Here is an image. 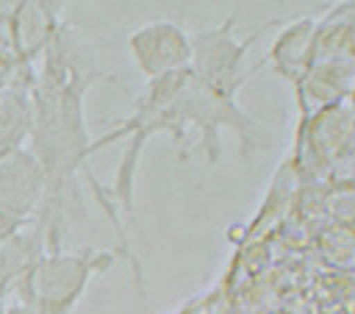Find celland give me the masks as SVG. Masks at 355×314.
<instances>
[{"mask_svg":"<svg viewBox=\"0 0 355 314\" xmlns=\"http://www.w3.org/2000/svg\"><path fill=\"white\" fill-rule=\"evenodd\" d=\"M44 172L28 147L0 156V211L14 222H33L44 206Z\"/></svg>","mask_w":355,"mask_h":314,"instance_id":"5","label":"cell"},{"mask_svg":"<svg viewBox=\"0 0 355 314\" xmlns=\"http://www.w3.org/2000/svg\"><path fill=\"white\" fill-rule=\"evenodd\" d=\"M17 228H19V222H14L11 217H6V214L0 211V239H3V236H8V233H11V231H17Z\"/></svg>","mask_w":355,"mask_h":314,"instance_id":"17","label":"cell"},{"mask_svg":"<svg viewBox=\"0 0 355 314\" xmlns=\"http://www.w3.org/2000/svg\"><path fill=\"white\" fill-rule=\"evenodd\" d=\"M349 106H352V111H355V86H352V92H349V100H347Z\"/></svg>","mask_w":355,"mask_h":314,"instance_id":"20","label":"cell"},{"mask_svg":"<svg viewBox=\"0 0 355 314\" xmlns=\"http://www.w3.org/2000/svg\"><path fill=\"white\" fill-rule=\"evenodd\" d=\"M3 314H33V311H31L25 303H14V306H8Z\"/></svg>","mask_w":355,"mask_h":314,"instance_id":"18","label":"cell"},{"mask_svg":"<svg viewBox=\"0 0 355 314\" xmlns=\"http://www.w3.org/2000/svg\"><path fill=\"white\" fill-rule=\"evenodd\" d=\"M313 61L355 64V0L336 3L316 17Z\"/></svg>","mask_w":355,"mask_h":314,"instance_id":"11","label":"cell"},{"mask_svg":"<svg viewBox=\"0 0 355 314\" xmlns=\"http://www.w3.org/2000/svg\"><path fill=\"white\" fill-rule=\"evenodd\" d=\"M352 86H355V64L311 61L305 75L294 83L300 117H311L316 111L349 100Z\"/></svg>","mask_w":355,"mask_h":314,"instance_id":"6","label":"cell"},{"mask_svg":"<svg viewBox=\"0 0 355 314\" xmlns=\"http://www.w3.org/2000/svg\"><path fill=\"white\" fill-rule=\"evenodd\" d=\"M114 261L116 250L89 247L69 253L64 247H47L14 292H19V303L33 314H72L89 281Z\"/></svg>","mask_w":355,"mask_h":314,"instance_id":"1","label":"cell"},{"mask_svg":"<svg viewBox=\"0 0 355 314\" xmlns=\"http://www.w3.org/2000/svg\"><path fill=\"white\" fill-rule=\"evenodd\" d=\"M327 222L355 228V186H327Z\"/></svg>","mask_w":355,"mask_h":314,"instance_id":"14","label":"cell"},{"mask_svg":"<svg viewBox=\"0 0 355 314\" xmlns=\"http://www.w3.org/2000/svg\"><path fill=\"white\" fill-rule=\"evenodd\" d=\"M44 253V228L39 220L19 225L0 239V297L14 292Z\"/></svg>","mask_w":355,"mask_h":314,"instance_id":"10","label":"cell"},{"mask_svg":"<svg viewBox=\"0 0 355 314\" xmlns=\"http://www.w3.org/2000/svg\"><path fill=\"white\" fill-rule=\"evenodd\" d=\"M0 300H3V297H0Z\"/></svg>","mask_w":355,"mask_h":314,"instance_id":"22","label":"cell"},{"mask_svg":"<svg viewBox=\"0 0 355 314\" xmlns=\"http://www.w3.org/2000/svg\"><path fill=\"white\" fill-rule=\"evenodd\" d=\"M355 136V111L344 100L311 117H300L288 161L302 183H327L330 164L349 147Z\"/></svg>","mask_w":355,"mask_h":314,"instance_id":"3","label":"cell"},{"mask_svg":"<svg viewBox=\"0 0 355 314\" xmlns=\"http://www.w3.org/2000/svg\"><path fill=\"white\" fill-rule=\"evenodd\" d=\"M300 175L294 170V164L288 161V156L280 161V167L275 170L272 181H269V189H266V197L255 214V220L244 228V239L241 245L247 242H263V239H272V233L277 231V225L294 211V203H297V195H300Z\"/></svg>","mask_w":355,"mask_h":314,"instance_id":"9","label":"cell"},{"mask_svg":"<svg viewBox=\"0 0 355 314\" xmlns=\"http://www.w3.org/2000/svg\"><path fill=\"white\" fill-rule=\"evenodd\" d=\"M313 33H316V17H297L286 22L283 31L269 44L263 67H272L275 75L286 78L288 83H297L313 61Z\"/></svg>","mask_w":355,"mask_h":314,"instance_id":"8","label":"cell"},{"mask_svg":"<svg viewBox=\"0 0 355 314\" xmlns=\"http://www.w3.org/2000/svg\"><path fill=\"white\" fill-rule=\"evenodd\" d=\"M275 22H266L263 28L250 33L247 39H239L236 36V19L230 14L214 28L189 33L191 36V64H189L191 75L197 81H202L205 86H211L214 92L236 97L239 89L250 81V75H255L263 67V61H258L255 67L244 69V56H247L250 44L261 36V31H266Z\"/></svg>","mask_w":355,"mask_h":314,"instance_id":"2","label":"cell"},{"mask_svg":"<svg viewBox=\"0 0 355 314\" xmlns=\"http://www.w3.org/2000/svg\"><path fill=\"white\" fill-rule=\"evenodd\" d=\"M64 17L61 6L50 0H22L14 3V50L17 61L39 64L47 44L58 33Z\"/></svg>","mask_w":355,"mask_h":314,"instance_id":"7","label":"cell"},{"mask_svg":"<svg viewBox=\"0 0 355 314\" xmlns=\"http://www.w3.org/2000/svg\"><path fill=\"white\" fill-rule=\"evenodd\" d=\"M11 64H14V61L0 58V86H3V81H6V75H8V69H11Z\"/></svg>","mask_w":355,"mask_h":314,"instance_id":"19","label":"cell"},{"mask_svg":"<svg viewBox=\"0 0 355 314\" xmlns=\"http://www.w3.org/2000/svg\"><path fill=\"white\" fill-rule=\"evenodd\" d=\"M349 150H355V136H352V142H349Z\"/></svg>","mask_w":355,"mask_h":314,"instance_id":"21","label":"cell"},{"mask_svg":"<svg viewBox=\"0 0 355 314\" xmlns=\"http://www.w3.org/2000/svg\"><path fill=\"white\" fill-rule=\"evenodd\" d=\"M128 50L147 81L189 69L191 64V36L172 19H150L139 25L128 36Z\"/></svg>","mask_w":355,"mask_h":314,"instance_id":"4","label":"cell"},{"mask_svg":"<svg viewBox=\"0 0 355 314\" xmlns=\"http://www.w3.org/2000/svg\"><path fill=\"white\" fill-rule=\"evenodd\" d=\"M327 186H355V150H344L327 170Z\"/></svg>","mask_w":355,"mask_h":314,"instance_id":"15","label":"cell"},{"mask_svg":"<svg viewBox=\"0 0 355 314\" xmlns=\"http://www.w3.org/2000/svg\"><path fill=\"white\" fill-rule=\"evenodd\" d=\"M311 250L324 272H355V228L324 225Z\"/></svg>","mask_w":355,"mask_h":314,"instance_id":"13","label":"cell"},{"mask_svg":"<svg viewBox=\"0 0 355 314\" xmlns=\"http://www.w3.org/2000/svg\"><path fill=\"white\" fill-rule=\"evenodd\" d=\"M0 58L17 61V50H14V3H0Z\"/></svg>","mask_w":355,"mask_h":314,"instance_id":"16","label":"cell"},{"mask_svg":"<svg viewBox=\"0 0 355 314\" xmlns=\"http://www.w3.org/2000/svg\"><path fill=\"white\" fill-rule=\"evenodd\" d=\"M33 131V92L0 89V156L28 147Z\"/></svg>","mask_w":355,"mask_h":314,"instance_id":"12","label":"cell"}]
</instances>
